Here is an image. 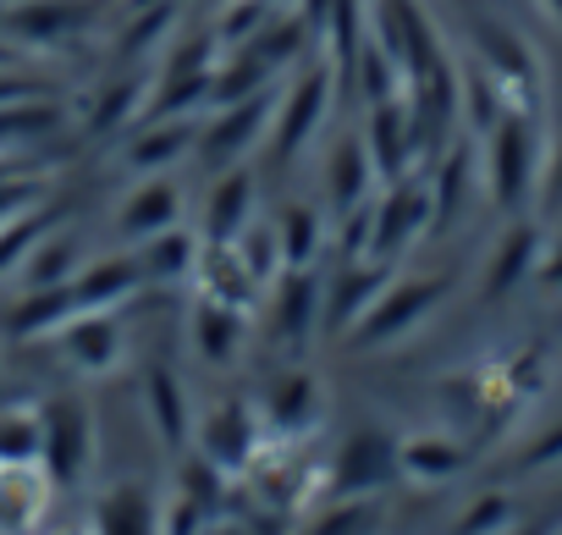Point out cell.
<instances>
[{
  "instance_id": "obj_1",
  "label": "cell",
  "mask_w": 562,
  "mask_h": 535,
  "mask_svg": "<svg viewBox=\"0 0 562 535\" xmlns=\"http://www.w3.org/2000/svg\"><path fill=\"white\" fill-rule=\"evenodd\" d=\"M540 122L535 111H502L496 127L480 133V182L496 210L518 215L535 204V177H540Z\"/></svg>"
},
{
  "instance_id": "obj_2",
  "label": "cell",
  "mask_w": 562,
  "mask_h": 535,
  "mask_svg": "<svg viewBox=\"0 0 562 535\" xmlns=\"http://www.w3.org/2000/svg\"><path fill=\"white\" fill-rule=\"evenodd\" d=\"M364 40L392 56V67L403 73V83H414V78H425V73H436L447 62L430 18L419 12V0H375Z\"/></svg>"
},
{
  "instance_id": "obj_3",
  "label": "cell",
  "mask_w": 562,
  "mask_h": 535,
  "mask_svg": "<svg viewBox=\"0 0 562 535\" xmlns=\"http://www.w3.org/2000/svg\"><path fill=\"white\" fill-rule=\"evenodd\" d=\"M331 94H337V67H326V62L288 83V94H281L276 111H270V149H276V160H293L321 133V122L331 111Z\"/></svg>"
},
{
  "instance_id": "obj_4",
  "label": "cell",
  "mask_w": 562,
  "mask_h": 535,
  "mask_svg": "<svg viewBox=\"0 0 562 535\" xmlns=\"http://www.w3.org/2000/svg\"><path fill=\"white\" fill-rule=\"evenodd\" d=\"M474 62L496 78V89L507 94L513 111H535L540 105V62H535V51L513 29L480 23L474 29Z\"/></svg>"
},
{
  "instance_id": "obj_5",
  "label": "cell",
  "mask_w": 562,
  "mask_h": 535,
  "mask_svg": "<svg viewBox=\"0 0 562 535\" xmlns=\"http://www.w3.org/2000/svg\"><path fill=\"white\" fill-rule=\"evenodd\" d=\"M425 226H436L430 182H419V177H397V182L386 188V199L370 210V259H397Z\"/></svg>"
},
{
  "instance_id": "obj_6",
  "label": "cell",
  "mask_w": 562,
  "mask_h": 535,
  "mask_svg": "<svg viewBox=\"0 0 562 535\" xmlns=\"http://www.w3.org/2000/svg\"><path fill=\"white\" fill-rule=\"evenodd\" d=\"M447 299V277H414V282H386V293L370 304V315L353 326V337L364 343V348H375V343H392V337H403L408 326H419L436 304Z\"/></svg>"
},
{
  "instance_id": "obj_7",
  "label": "cell",
  "mask_w": 562,
  "mask_h": 535,
  "mask_svg": "<svg viewBox=\"0 0 562 535\" xmlns=\"http://www.w3.org/2000/svg\"><path fill=\"white\" fill-rule=\"evenodd\" d=\"M270 94L259 89V94H248V100H237V105H221V116L210 122V127H199V138H193V149H199V160L204 166H215V171H226L237 155H248L259 138H265V127H270Z\"/></svg>"
},
{
  "instance_id": "obj_8",
  "label": "cell",
  "mask_w": 562,
  "mask_h": 535,
  "mask_svg": "<svg viewBox=\"0 0 562 535\" xmlns=\"http://www.w3.org/2000/svg\"><path fill=\"white\" fill-rule=\"evenodd\" d=\"M89 447H94V436H89V409L83 403L61 398L40 414V458L50 464L56 486L78 480V469L89 464Z\"/></svg>"
},
{
  "instance_id": "obj_9",
  "label": "cell",
  "mask_w": 562,
  "mask_h": 535,
  "mask_svg": "<svg viewBox=\"0 0 562 535\" xmlns=\"http://www.w3.org/2000/svg\"><path fill=\"white\" fill-rule=\"evenodd\" d=\"M364 149H370L375 177H386V182H397V177H408V171H414L419 144H414V116H408V100H403V94H397V100L370 105Z\"/></svg>"
},
{
  "instance_id": "obj_10",
  "label": "cell",
  "mask_w": 562,
  "mask_h": 535,
  "mask_svg": "<svg viewBox=\"0 0 562 535\" xmlns=\"http://www.w3.org/2000/svg\"><path fill=\"white\" fill-rule=\"evenodd\" d=\"M386 282H392V271H386V259H353V265H342L337 271V282L321 293V315H326V326L331 332H353L364 315H370V304L386 293Z\"/></svg>"
},
{
  "instance_id": "obj_11",
  "label": "cell",
  "mask_w": 562,
  "mask_h": 535,
  "mask_svg": "<svg viewBox=\"0 0 562 535\" xmlns=\"http://www.w3.org/2000/svg\"><path fill=\"white\" fill-rule=\"evenodd\" d=\"M397 475H403V469H397V442H392L386 431H359V436L342 447L337 469H331V480H337L342 497H370V491L392 486Z\"/></svg>"
},
{
  "instance_id": "obj_12",
  "label": "cell",
  "mask_w": 562,
  "mask_h": 535,
  "mask_svg": "<svg viewBox=\"0 0 562 535\" xmlns=\"http://www.w3.org/2000/svg\"><path fill=\"white\" fill-rule=\"evenodd\" d=\"M254 436H259V425L248 420V409L232 398V403H221L204 425H199V447H204V458L215 464V469H243L248 458H254Z\"/></svg>"
},
{
  "instance_id": "obj_13",
  "label": "cell",
  "mask_w": 562,
  "mask_h": 535,
  "mask_svg": "<svg viewBox=\"0 0 562 535\" xmlns=\"http://www.w3.org/2000/svg\"><path fill=\"white\" fill-rule=\"evenodd\" d=\"M535 265H540V226H535V221H513V226L502 232L491 265H485V299L513 293V288L535 271Z\"/></svg>"
},
{
  "instance_id": "obj_14",
  "label": "cell",
  "mask_w": 562,
  "mask_h": 535,
  "mask_svg": "<svg viewBox=\"0 0 562 535\" xmlns=\"http://www.w3.org/2000/svg\"><path fill=\"white\" fill-rule=\"evenodd\" d=\"M248 215H254V177L226 166V177L204 199V237L210 243H237L243 226H248Z\"/></svg>"
},
{
  "instance_id": "obj_15",
  "label": "cell",
  "mask_w": 562,
  "mask_h": 535,
  "mask_svg": "<svg viewBox=\"0 0 562 535\" xmlns=\"http://www.w3.org/2000/svg\"><path fill=\"white\" fill-rule=\"evenodd\" d=\"M321 321V282L310 271H288L276 282V332L288 343H304Z\"/></svg>"
},
{
  "instance_id": "obj_16",
  "label": "cell",
  "mask_w": 562,
  "mask_h": 535,
  "mask_svg": "<svg viewBox=\"0 0 562 535\" xmlns=\"http://www.w3.org/2000/svg\"><path fill=\"white\" fill-rule=\"evenodd\" d=\"M177 215H182V199H177V188L166 177H155V182L133 188V199H122V232L127 237H144V243L155 232L177 226Z\"/></svg>"
},
{
  "instance_id": "obj_17",
  "label": "cell",
  "mask_w": 562,
  "mask_h": 535,
  "mask_svg": "<svg viewBox=\"0 0 562 535\" xmlns=\"http://www.w3.org/2000/svg\"><path fill=\"white\" fill-rule=\"evenodd\" d=\"M138 277H144V259H100L72 282V299H78V310H111L116 299H127L138 288Z\"/></svg>"
},
{
  "instance_id": "obj_18",
  "label": "cell",
  "mask_w": 562,
  "mask_h": 535,
  "mask_svg": "<svg viewBox=\"0 0 562 535\" xmlns=\"http://www.w3.org/2000/svg\"><path fill=\"white\" fill-rule=\"evenodd\" d=\"M270 425L276 431H310L321 420V381L315 376H281L270 387V403H265Z\"/></svg>"
},
{
  "instance_id": "obj_19",
  "label": "cell",
  "mask_w": 562,
  "mask_h": 535,
  "mask_svg": "<svg viewBox=\"0 0 562 535\" xmlns=\"http://www.w3.org/2000/svg\"><path fill=\"white\" fill-rule=\"evenodd\" d=\"M100 535H160L155 497L144 486H116L100 502Z\"/></svg>"
},
{
  "instance_id": "obj_20",
  "label": "cell",
  "mask_w": 562,
  "mask_h": 535,
  "mask_svg": "<svg viewBox=\"0 0 562 535\" xmlns=\"http://www.w3.org/2000/svg\"><path fill=\"white\" fill-rule=\"evenodd\" d=\"M116 321L105 310H78V321L67 326V354L83 365V370H111L116 365Z\"/></svg>"
},
{
  "instance_id": "obj_21",
  "label": "cell",
  "mask_w": 562,
  "mask_h": 535,
  "mask_svg": "<svg viewBox=\"0 0 562 535\" xmlns=\"http://www.w3.org/2000/svg\"><path fill=\"white\" fill-rule=\"evenodd\" d=\"M193 138H199V127L193 122H177V116H155V127H144L138 138H133V149H127V160L138 166V171H160V166H171L182 149H193Z\"/></svg>"
},
{
  "instance_id": "obj_22",
  "label": "cell",
  "mask_w": 562,
  "mask_h": 535,
  "mask_svg": "<svg viewBox=\"0 0 562 535\" xmlns=\"http://www.w3.org/2000/svg\"><path fill=\"white\" fill-rule=\"evenodd\" d=\"M370 177H375V166H370L364 138H342V144H337V155H331V204H337L342 215H348L353 204H364Z\"/></svg>"
},
{
  "instance_id": "obj_23",
  "label": "cell",
  "mask_w": 562,
  "mask_h": 535,
  "mask_svg": "<svg viewBox=\"0 0 562 535\" xmlns=\"http://www.w3.org/2000/svg\"><path fill=\"white\" fill-rule=\"evenodd\" d=\"M7 23H12V34H23V40L56 45V40H67V34L83 23V7H72V0H29V7H18Z\"/></svg>"
},
{
  "instance_id": "obj_24",
  "label": "cell",
  "mask_w": 562,
  "mask_h": 535,
  "mask_svg": "<svg viewBox=\"0 0 562 535\" xmlns=\"http://www.w3.org/2000/svg\"><path fill=\"white\" fill-rule=\"evenodd\" d=\"M237 310L232 304H221V299H204L199 310H193V348L210 359V365H221V359H232L237 354Z\"/></svg>"
},
{
  "instance_id": "obj_25",
  "label": "cell",
  "mask_w": 562,
  "mask_h": 535,
  "mask_svg": "<svg viewBox=\"0 0 562 535\" xmlns=\"http://www.w3.org/2000/svg\"><path fill=\"white\" fill-rule=\"evenodd\" d=\"M144 387H149V414H155L160 436H166L171 447L188 442V398H182V381H177L166 365H155V370L144 376Z\"/></svg>"
},
{
  "instance_id": "obj_26",
  "label": "cell",
  "mask_w": 562,
  "mask_h": 535,
  "mask_svg": "<svg viewBox=\"0 0 562 535\" xmlns=\"http://www.w3.org/2000/svg\"><path fill=\"white\" fill-rule=\"evenodd\" d=\"M276 243H281V265L288 271H310V259L321 254V215L293 204V210H281L276 221Z\"/></svg>"
},
{
  "instance_id": "obj_27",
  "label": "cell",
  "mask_w": 562,
  "mask_h": 535,
  "mask_svg": "<svg viewBox=\"0 0 562 535\" xmlns=\"http://www.w3.org/2000/svg\"><path fill=\"white\" fill-rule=\"evenodd\" d=\"M61 127V105H45V100H18V105H0V155L18 149V144H34L45 133Z\"/></svg>"
},
{
  "instance_id": "obj_28",
  "label": "cell",
  "mask_w": 562,
  "mask_h": 535,
  "mask_svg": "<svg viewBox=\"0 0 562 535\" xmlns=\"http://www.w3.org/2000/svg\"><path fill=\"white\" fill-rule=\"evenodd\" d=\"M463 464V453L447 442V436H414V442H403L397 447V469L408 475V480H447L452 469Z\"/></svg>"
},
{
  "instance_id": "obj_29",
  "label": "cell",
  "mask_w": 562,
  "mask_h": 535,
  "mask_svg": "<svg viewBox=\"0 0 562 535\" xmlns=\"http://www.w3.org/2000/svg\"><path fill=\"white\" fill-rule=\"evenodd\" d=\"M193 265H199V237H193V232L166 226V232H155L149 248H144V271H149V277H182V271H193Z\"/></svg>"
},
{
  "instance_id": "obj_30",
  "label": "cell",
  "mask_w": 562,
  "mask_h": 535,
  "mask_svg": "<svg viewBox=\"0 0 562 535\" xmlns=\"http://www.w3.org/2000/svg\"><path fill=\"white\" fill-rule=\"evenodd\" d=\"M67 315H78L72 282H67V288H45V293H34V299L12 315V326H18L23 337H34V332H50V326H56V321H67Z\"/></svg>"
},
{
  "instance_id": "obj_31",
  "label": "cell",
  "mask_w": 562,
  "mask_h": 535,
  "mask_svg": "<svg viewBox=\"0 0 562 535\" xmlns=\"http://www.w3.org/2000/svg\"><path fill=\"white\" fill-rule=\"evenodd\" d=\"M535 210L551 221L562 215V127L551 133V144L540 149V177H535Z\"/></svg>"
},
{
  "instance_id": "obj_32",
  "label": "cell",
  "mask_w": 562,
  "mask_h": 535,
  "mask_svg": "<svg viewBox=\"0 0 562 535\" xmlns=\"http://www.w3.org/2000/svg\"><path fill=\"white\" fill-rule=\"evenodd\" d=\"M29 259H34V265H29V282H34V288H67V271H72V243H67V237L40 243Z\"/></svg>"
},
{
  "instance_id": "obj_33",
  "label": "cell",
  "mask_w": 562,
  "mask_h": 535,
  "mask_svg": "<svg viewBox=\"0 0 562 535\" xmlns=\"http://www.w3.org/2000/svg\"><path fill=\"white\" fill-rule=\"evenodd\" d=\"M507 519H513V502H507L502 491H491V497H480V502L463 513L458 535H496V530H507Z\"/></svg>"
},
{
  "instance_id": "obj_34",
  "label": "cell",
  "mask_w": 562,
  "mask_h": 535,
  "mask_svg": "<svg viewBox=\"0 0 562 535\" xmlns=\"http://www.w3.org/2000/svg\"><path fill=\"white\" fill-rule=\"evenodd\" d=\"M40 232H45V221H34V215L0 226V271H7V265H18V254H34Z\"/></svg>"
},
{
  "instance_id": "obj_35",
  "label": "cell",
  "mask_w": 562,
  "mask_h": 535,
  "mask_svg": "<svg viewBox=\"0 0 562 535\" xmlns=\"http://www.w3.org/2000/svg\"><path fill=\"white\" fill-rule=\"evenodd\" d=\"M370 530V508L353 497V502H342V508H331L321 524H310V535H364Z\"/></svg>"
},
{
  "instance_id": "obj_36",
  "label": "cell",
  "mask_w": 562,
  "mask_h": 535,
  "mask_svg": "<svg viewBox=\"0 0 562 535\" xmlns=\"http://www.w3.org/2000/svg\"><path fill=\"white\" fill-rule=\"evenodd\" d=\"M34 199H40V188H34V182H23V177H7V182H0V226L23 221V215L34 210Z\"/></svg>"
},
{
  "instance_id": "obj_37",
  "label": "cell",
  "mask_w": 562,
  "mask_h": 535,
  "mask_svg": "<svg viewBox=\"0 0 562 535\" xmlns=\"http://www.w3.org/2000/svg\"><path fill=\"white\" fill-rule=\"evenodd\" d=\"M557 458H562V425H551V431L524 453V469H546V464H557Z\"/></svg>"
},
{
  "instance_id": "obj_38",
  "label": "cell",
  "mask_w": 562,
  "mask_h": 535,
  "mask_svg": "<svg viewBox=\"0 0 562 535\" xmlns=\"http://www.w3.org/2000/svg\"><path fill=\"white\" fill-rule=\"evenodd\" d=\"M127 111H133V83H122V89H111V100H105V111H100V122H94V127L105 133V127H116V122H122Z\"/></svg>"
},
{
  "instance_id": "obj_39",
  "label": "cell",
  "mask_w": 562,
  "mask_h": 535,
  "mask_svg": "<svg viewBox=\"0 0 562 535\" xmlns=\"http://www.w3.org/2000/svg\"><path fill=\"white\" fill-rule=\"evenodd\" d=\"M535 277H540L546 288H562V232H557V243H551V248H540V265H535Z\"/></svg>"
},
{
  "instance_id": "obj_40",
  "label": "cell",
  "mask_w": 562,
  "mask_h": 535,
  "mask_svg": "<svg viewBox=\"0 0 562 535\" xmlns=\"http://www.w3.org/2000/svg\"><path fill=\"white\" fill-rule=\"evenodd\" d=\"M535 7H540V12H546V18L562 29V0H535Z\"/></svg>"
},
{
  "instance_id": "obj_41",
  "label": "cell",
  "mask_w": 562,
  "mask_h": 535,
  "mask_svg": "<svg viewBox=\"0 0 562 535\" xmlns=\"http://www.w3.org/2000/svg\"><path fill=\"white\" fill-rule=\"evenodd\" d=\"M496 535H546L540 524H518V530H496Z\"/></svg>"
},
{
  "instance_id": "obj_42",
  "label": "cell",
  "mask_w": 562,
  "mask_h": 535,
  "mask_svg": "<svg viewBox=\"0 0 562 535\" xmlns=\"http://www.w3.org/2000/svg\"><path fill=\"white\" fill-rule=\"evenodd\" d=\"M7 177H18V166H12L7 155H0V182H7Z\"/></svg>"
},
{
  "instance_id": "obj_43",
  "label": "cell",
  "mask_w": 562,
  "mask_h": 535,
  "mask_svg": "<svg viewBox=\"0 0 562 535\" xmlns=\"http://www.w3.org/2000/svg\"><path fill=\"white\" fill-rule=\"evenodd\" d=\"M0 67H12V51L7 45H0Z\"/></svg>"
},
{
  "instance_id": "obj_44",
  "label": "cell",
  "mask_w": 562,
  "mask_h": 535,
  "mask_svg": "<svg viewBox=\"0 0 562 535\" xmlns=\"http://www.w3.org/2000/svg\"><path fill=\"white\" fill-rule=\"evenodd\" d=\"M226 535H237V530H226Z\"/></svg>"
}]
</instances>
